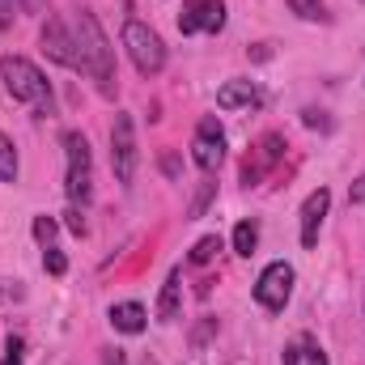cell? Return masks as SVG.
<instances>
[{
    "label": "cell",
    "instance_id": "cell-9",
    "mask_svg": "<svg viewBox=\"0 0 365 365\" xmlns=\"http://www.w3.org/2000/svg\"><path fill=\"white\" fill-rule=\"evenodd\" d=\"M327 208H331V191H327V187H319V191L306 195V204H302V247H306V251L319 247V230H323Z\"/></svg>",
    "mask_w": 365,
    "mask_h": 365
},
{
    "label": "cell",
    "instance_id": "cell-26",
    "mask_svg": "<svg viewBox=\"0 0 365 365\" xmlns=\"http://www.w3.org/2000/svg\"><path fill=\"white\" fill-rule=\"evenodd\" d=\"M64 225H68V230H73V234H86V212H81V208H77V204H73V208H68V212H64Z\"/></svg>",
    "mask_w": 365,
    "mask_h": 365
},
{
    "label": "cell",
    "instance_id": "cell-12",
    "mask_svg": "<svg viewBox=\"0 0 365 365\" xmlns=\"http://www.w3.org/2000/svg\"><path fill=\"white\" fill-rule=\"evenodd\" d=\"M217 106H221V110L259 106V90H255V81H225V86L217 90Z\"/></svg>",
    "mask_w": 365,
    "mask_h": 365
},
{
    "label": "cell",
    "instance_id": "cell-29",
    "mask_svg": "<svg viewBox=\"0 0 365 365\" xmlns=\"http://www.w3.org/2000/svg\"><path fill=\"white\" fill-rule=\"evenodd\" d=\"M0 365H21V340H9V349H4V361Z\"/></svg>",
    "mask_w": 365,
    "mask_h": 365
},
{
    "label": "cell",
    "instance_id": "cell-30",
    "mask_svg": "<svg viewBox=\"0 0 365 365\" xmlns=\"http://www.w3.org/2000/svg\"><path fill=\"white\" fill-rule=\"evenodd\" d=\"M102 365H128V353L123 349H102Z\"/></svg>",
    "mask_w": 365,
    "mask_h": 365
},
{
    "label": "cell",
    "instance_id": "cell-10",
    "mask_svg": "<svg viewBox=\"0 0 365 365\" xmlns=\"http://www.w3.org/2000/svg\"><path fill=\"white\" fill-rule=\"evenodd\" d=\"M280 153H284V140H280L276 132H268V136L259 140V149L242 162V182H247V187H255V182L264 179L276 162H280Z\"/></svg>",
    "mask_w": 365,
    "mask_h": 365
},
{
    "label": "cell",
    "instance_id": "cell-11",
    "mask_svg": "<svg viewBox=\"0 0 365 365\" xmlns=\"http://www.w3.org/2000/svg\"><path fill=\"white\" fill-rule=\"evenodd\" d=\"M106 319H110V327L123 331V336H140V331L149 327V310H145L140 302H115Z\"/></svg>",
    "mask_w": 365,
    "mask_h": 365
},
{
    "label": "cell",
    "instance_id": "cell-17",
    "mask_svg": "<svg viewBox=\"0 0 365 365\" xmlns=\"http://www.w3.org/2000/svg\"><path fill=\"white\" fill-rule=\"evenodd\" d=\"M212 200H217V179L208 175V179L200 182V191H195V200H191V208H187V221H195V217H204Z\"/></svg>",
    "mask_w": 365,
    "mask_h": 365
},
{
    "label": "cell",
    "instance_id": "cell-28",
    "mask_svg": "<svg viewBox=\"0 0 365 365\" xmlns=\"http://www.w3.org/2000/svg\"><path fill=\"white\" fill-rule=\"evenodd\" d=\"M349 204H365V170L353 179V187H349Z\"/></svg>",
    "mask_w": 365,
    "mask_h": 365
},
{
    "label": "cell",
    "instance_id": "cell-21",
    "mask_svg": "<svg viewBox=\"0 0 365 365\" xmlns=\"http://www.w3.org/2000/svg\"><path fill=\"white\" fill-rule=\"evenodd\" d=\"M302 123L314 128V132H331V119H327V110H319V106H306V110H302Z\"/></svg>",
    "mask_w": 365,
    "mask_h": 365
},
{
    "label": "cell",
    "instance_id": "cell-31",
    "mask_svg": "<svg viewBox=\"0 0 365 365\" xmlns=\"http://www.w3.org/2000/svg\"><path fill=\"white\" fill-rule=\"evenodd\" d=\"M13 26V0H0V30Z\"/></svg>",
    "mask_w": 365,
    "mask_h": 365
},
{
    "label": "cell",
    "instance_id": "cell-6",
    "mask_svg": "<svg viewBox=\"0 0 365 365\" xmlns=\"http://www.w3.org/2000/svg\"><path fill=\"white\" fill-rule=\"evenodd\" d=\"M293 280H297V272H293V264H284V259H276V264H268L264 272H259V280H255V302L264 306V310H284V302L293 297Z\"/></svg>",
    "mask_w": 365,
    "mask_h": 365
},
{
    "label": "cell",
    "instance_id": "cell-1",
    "mask_svg": "<svg viewBox=\"0 0 365 365\" xmlns=\"http://www.w3.org/2000/svg\"><path fill=\"white\" fill-rule=\"evenodd\" d=\"M77 56H81V73H90L93 81H98V93L102 98H115L119 90V73H115V47H110V38L102 34V21H98V13L90 9H81L77 13Z\"/></svg>",
    "mask_w": 365,
    "mask_h": 365
},
{
    "label": "cell",
    "instance_id": "cell-20",
    "mask_svg": "<svg viewBox=\"0 0 365 365\" xmlns=\"http://www.w3.org/2000/svg\"><path fill=\"white\" fill-rule=\"evenodd\" d=\"M225 30V0H204V34Z\"/></svg>",
    "mask_w": 365,
    "mask_h": 365
},
{
    "label": "cell",
    "instance_id": "cell-14",
    "mask_svg": "<svg viewBox=\"0 0 365 365\" xmlns=\"http://www.w3.org/2000/svg\"><path fill=\"white\" fill-rule=\"evenodd\" d=\"M284 365H327V353H323L310 336H302L297 344L284 349Z\"/></svg>",
    "mask_w": 365,
    "mask_h": 365
},
{
    "label": "cell",
    "instance_id": "cell-4",
    "mask_svg": "<svg viewBox=\"0 0 365 365\" xmlns=\"http://www.w3.org/2000/svg\"><path fill=\"white\" fill-rule=\"evenodd\" d=\"M64 149H68V200L77 208H86L93 195V158H90V140L81 132H68L64 136Z\"/></svg>",
    "mask_w": 365,
    "mask_h": 365
},
{
    "label": "cell",
    "instance_id": "cell-33",
    "mask_svg": "<svg viewBox=\"0 0 365 365\" xmlns=\"http://www.w3.org/2000/svg\"><path fill=\"white\" fill-rule=\"evenodd\" d=\"M140 365H162V361H158V357H145V361H140Z\"/></svg>",
    "mask_w": 365,
    "mask_h": 365
},
{
    "label": "cell",
    "instance_id": "cell-32",
    "mask_svg": "<svg viewBox=\"0 0 365 365\" xmlns=\"http://www.w3.org/2000/svg\"><path fill=\"white\" fill-rule=\"evenodd\" d=\"M17 4H21V13H43L47 0H17Z\"/></svg>",
    "mask_w": 365,
    "mask_h": 365
},
{
    "label": "cell",
    "instance_id": "cell-22",
    "mask_svg": "<svg viewBox=\"0 0 365 365\" xmlns=\"http://www.w3.org/2000/svg\"><path fill=\"white\" fill-rule=\"evenodd\" d=\"M289 9H293L297 17H306V21H319V17H327L319 0H289Z\"/></svg>",
    "mask_w": 365,
    "mask_h": 365
},
{
    "label": "cell",
    "instance_id": "cell-8",
    "mask_svg": "<svg viewBox=\"0 0 365 365\" xmlns=\"http://www.w3.org/2000/svg\"><path fill=\"white\" fill-rule=\"evenodd\" d=\"M38 43H43V51H47V60H51V64H60V68H81L77 38L64 30V21H60V17H47V21H43Z\"/></svg>",
    "mask_w": 365,
    "mask_h": 365
},
{
    "label": "cell",
    "instance_id": "cell-19",
    "mask_svg": "<svg viewBox=\"0 0 365 365\" xmlns=\"http://www.w3.org/2000/svg\"><path fill=\"white\" fill-rule=\"evenodd\" d=\"M217 251H221V238H217V234H208V238H200V242L191 247V255H187V259H191L195 268H204V264H212V255H217Z\"/></svg>",
    "mask_w": 365,
    "mask_h": 365
},
{
    "label": "cell",
    "instance_id": "cell-27",
    "mask_svg": "<svg viewBox=\"0 0 365 365\" xmlns=\"http://www.w3.org/2000/svg\"><path fill=\"white\" fill-rule=\"evenodd\" d=\"M212 331H217V319H204V323H200V327H195V331H191V344H195V349H200V344H204V340H208V336H212Z\"/></svg>",
    "mask_w": 365,
    "mask_h": 365
},
{
    "label": "cell",
    "instance_id": "cell-16",
    "mask_svg": "<svg viewBox=\"0 0 365 365\" xmlns=\"http://www.w3.org/2000/svg\"><path fill=\"white\" fill-rule=\"evenodd\" d=\"M255 247H259V225H255V221H238V230H234V251H238V255H255Z\"/></svg>",
    "mask_w": 365,
    "mask_h": 365
},
{
    "label": "cell",
    "instance_id": "cell-15",
    "mask_svg": "<svg viewBox=\"0 0 365 365\" xmlns=\"http://www.w3.org/2000/svg\"><path fill=\"white\" fill-rule=\"evenodd\" d=\"M179 30L182 34H200V30H204V0H182Z\"/></svg>",
    "mask_w": 365,
    "mask_h": 365
},
{
    "label": "cell",
    "instance_id": "cell-3",
    "mask_svg": "<svg viewBox=\"0 0 365 365\" xmlns=\"http://www.w3.org/2000/svg\"><path fill=\"white\" fill-rule=\"evenodd\" d=\"M123 47H128V56H132V64H136L140 77H158L166 68V43H162V34L153 26L136 21V17L123 21Z\"/></svg>",
    "mask_w": 365,
    "mask_h": 365
},
{
    "label": "cell",
    "instance_id": "cell-2",
    "mask_svg": "<svg viewBox=\"0 0 365 365\" xmlns=\"http://www.w3.org/2000/svg\"><path fill=\"white\" fill-rule=\"evenodd\" d=\"M0 81H4V90L13 93L17 102H34V106H51V86H47V77L38 73V64H30L26 56H4L0 60Z\"/></svg>",
    "mask_w": 365,
    "mask_h": 365
},
{
    "label": "cell",
    "instance_id": "cell-24",
    "mask_svg": "<svg viewBox=\"0 0 365 365\" xmlns=\"http://www.w3.org/2000/svg\"><path fill=\"white\" fill-rule=\"evenodd\" d=\"M56 230H60V225H56L51 217H34V238H38L43 247H51V238H56Z\"/></svg>",
    "mask_w": 365,
    "mask_h": 365
},
{
    "label": "cell",
    "instance_id": "cell-23",
    "mask_svg": "<svg viewBox=\"0 0 365 365\" xmlns=\"http://www.w3.org/2000/svg\"><path fill=\"white\" fill-rule=\"evenodd\" d=\"M43 268H47L51 276H64V272H68V259H64V251L47 247V251H43Z\"/></svg>",
    "mask_w": 365,
    "mask_h": 365
},
{
    "label": "cell",
    "instance_id": "cell-5",
    "mask_svg": "<svg viewBox=\"0 0 365 365\" xmlns=\"http://www.w3.org/2000/svg\"><path fill=\"white\" fill-rule=\"evenodd\" d=\"M110 166H115V179L123 187L136 179V128H132L128 110H119L110 123Z\"/></svg>",
    "mask_w": 365,
    "mask_h": 365
},
{
    "label": "cell",
    "instance_id": "cell-25",
    "mask_svg": "<svg viewBox=\"0 0 365 365\" xmlns=\"http://www.w3.org/2000/svg\"><path fill=\"white\" fill-rule=\"evenodd\" d=\"M162 175H166V179H182V162H179V153H175V149H166V153H162Z\"/></svg>",
    "mask_w": 365,
    "mask_h": 365
},
{
    "label": "cell",
    "instance_id": "cell-18",
    "mask_svg": "<svg viewBox=\"0 0 365 365\" xmlns=\"http://www.w3.org/2000/svg\"><path fill=\"white\" fill-rule=\"evenodd\" d=\"M0 182H17V149L4 132H0Z\"/></svg>",
    "mask_w": 365,
    "mask_h": 365
},
{
    "label": "cell",
    "instance_id": "cell-7",
    "mask_svg": "<svg viewBox=\"0 0 365 365\" xmlns=\"http://www.w3.org/2000/svg\"><path fill=\"white\" fill-rule=\"evenodd\" d=\"M221 158H225V128L208 115V119H200V128H195V140H191V162H195L204 175H217Z\"/></svg>",
    "mask_w": 365,
    "mask_h": 365
},
{
    "label": "cell",
    "instance_id": "cell-13",
    "mask_svg": "<svg viewBox=\"0 0 365 365\" xmlns=\"http://www.w3.org/2000/svg\"><path fill=\"white\" fill-rule=\"evenodd\" d=\"M179 302H182V272L166 276V284H162V297H158V323H175L179 319Z\"/></svg>",
    "mask_w": 365,
    "mask_h": 365
},
{
    "label": "cell",
    "instance_id": "cell-34",
    "mask_svg": "<svg viewBox=\"0 0 365 365\" xmlns=\"http://www.w3.org/2000/svg\"><path fill=\"white\" fill-rule=\"evenodd\" d=\"M361 310H365V297H361Z\"/></svg>",
    "mask_w": 365,
    "mask_h": 365
}]
</instances>
